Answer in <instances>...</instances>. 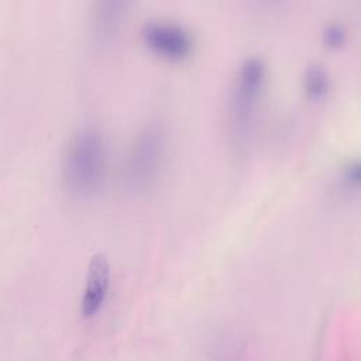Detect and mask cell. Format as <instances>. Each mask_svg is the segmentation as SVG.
I'll use <instances>...</instances> for the list:
<instances>
[{
    "mask_svg": "<svg viewBox=\"0 0 361 361\" xmlns=\"http://www.w3.org/2000/svg\"><path fill=\"white\" fill-rule=\"evenodd\" d=\"M338 185L345 192H361V157L347 161L338 172Z\"/></svg>",
    "mask_w": 361,
    "mask_h": 361,
    "instance_id": "obj_8",
    "label": "cell"
},
{
    "mask_svg": "<svg viewBox=\"0 0 361 361\" xmlns=\"http://www.w3.org/2000/svg\"><path fill=\"white\" fill-rule=\"evenodd\" d=\"M106 173V147L96 131H83L72 141L65 159V179L80 193L99 188Z\"/></svg>",
    "mask_w": 361,
    "mask_h": 361,
    "instance_id": "obj_2",
    "label": "cell"
},
{
    "mask_svg": "<svg viewBox=\"0 0 361 361\" xmlns=\"http://www.w3.org/2000/svg\"><path fill=\"white\" fill-rule=\"evenodd\" d=\"M165 135L159 127L145 128L133 142L126 161V180L134 189H147L159 178L165 158Z\"/></svg>",
    "mask_w": 361,
    "mask_h": 361,
    "instance_id": "obj_3",
    "label": "cell"
},
{
    "mask_svg": "<svg viewBox=\"0 0 361 361\" xmlns=\"http://www.w3.org/2000/svg\"><path fill=\"white\" fill-rule=\"evenodd\" d=\"M130 0H97L96 32L99 38L109 39L117 31L126 16Z\"/></svg>",
    "mask_w": 361,
    "mask_h": 361,
    "instance_id": "obj_6",
    "label": "cell"
},
{
    "mask_svg": "<svg viewBox=\"0 0 361 361\" xmlns=\"http://www.w3.org/2000/svg\"><path fill=\"white\" fill-rule=\"evenodd\" d=\"M302 89L307 100L314 103L324 100L331 89L330 75L326 68L319 63L309 65L302 76Z\"/></svg>",
    "mask_w": 361,
    "mask_h": 361,
    "instance_id": "obj_7",
    "label": "cell"
},
{
    "mask_svg": "<svg viewBox=\"0 0 361 361\" xmlns=\"http://www.w3.org/2000/svg\"><path fill=\"white\" fill-rule=\"evenodd\" d=\"M145 47L169 62H183L195 52V38L182 24L173 21H149L141 30Z\"/></svg>",
    "mask_w": 361,
    "mask_h": 361,
    "instance_id": "obj_4",
    "label": "cell"
},
{
    "mask_svg": "<svg viewBox=\"0 0 361 361\" xmlns=\"http://www.w3.org/2000/svg\"><path fill=\"white\" fill-rule=\"evenodd\" d=\"M267 1H278V0H267Z\"/></svg>",
    "mask_w": 361,
    "mask_h": 361,
    "instance_id": "obj_10",
    "label": "cell"
},
{
    "mask_svg": "<svg viewBox=\"0 0 361 361\" xmlns=\"http://www.w3.org/2000/svg\"><path fill=\"white\" fill-rule=\"evenodd\" d=\"M110 282V265L104 254L99 252L90 258L85 292L82 299V312L86 317L93 316L102 307Z\"/></svg>",
    "mask_w": 361,
    "mask_h": 361,
    "instance_id": "obj_5",
    "label": "cell"
},
{
    "mask_svg": "<svg viewBox=\"0 0 361 361\" xmlns=\"http://www.w3.org/2000/svg\"><path fill=\"white\" fill-rule=\"evenodd\" d=\"M348 39L347 28L340 23H330L322 31L323 45L330 51L341 49Z\"/></svg>",
    "mask_w": 361,
    "mask_h": 361,
    "instance_id": "obj_9",
    "label": "cell"
},
{
    "mask_svg": "<svg viewBox=\"0 0 361 361\" xmlns=\"http://www.w3.org/2000/svg\"><path fill=\"white\" fill-rule=\"evenodd\" d=\"M268 65L259 56H248L238 65L227 102V131L237 152H244L257 128L268 86Z\"/></svg>",
    "mask_w": 361,
    "mask_h": 361,
    "instance_id": "obj_1",
    "label": "cell"
}]
</instances>
